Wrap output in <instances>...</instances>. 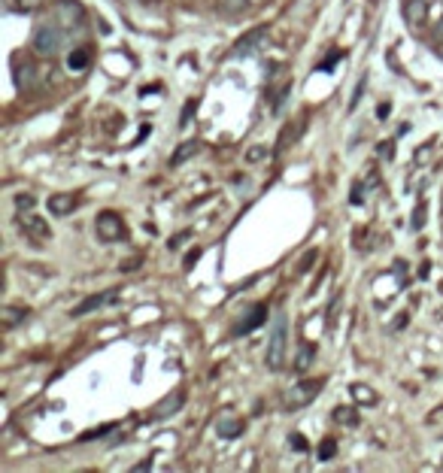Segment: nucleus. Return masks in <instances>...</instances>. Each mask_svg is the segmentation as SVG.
<instances>
[{
    "instance_id": "nucleus-24",
    "label": "nucleus",
    "mask_w": 443,
    "mask_h": 473,
    "mask_svg": "<svg viewBox=\"0 0 443 473\" xmlns=\"http://www.w3.org/2000/svg\"><path fill=\"white\" fill-rule=\"evenodd\" d=\"M262 158H267V146H252V149L246 152V161H249V164H258Z\"/></svg>"
},
{
    "instance_id": "nucleus-17",
    "label": "nucleus",
    "mask_w": 443,
    "mask_h": 473,
    "mask_svg": "<svg viewBox=\"0 0 443 473\" xmlns=\"http://www.w3.org/2000/svg\"><path fill=\"white\" fill-rule=\"evenodd\" d=\"M28 319V310L25 307H6L3 312H0V322H3V328L10 331V328H15L19 322H25Z\"/></svg>"
},
{
    "instance_id": "nucleus-16",
    "label": "nucleus",
    "mask_w": 443,
    "mask_h": 473,
    "mask_svg": "<svg viewBox=\"0 0 443 473\" xmlns=\"http://www.w3.org/2000/svg\"><path fill=\"white\" fill-rule=\"evenodd\" d=\"M192 155H197V140H186V143H182V146L177 149V152H173V155H170V167H179V164H186L188 161V158H192Z\"/></svg>"
},
{
    "instance_id": "nucleus-26",
    "label": "nucleus",
    "mask_w": 443,
    "mask_h": 473,
    "mask_svg": "<svg viewBox=\"0 0 443 473\" xmlns=\"http://www.w3.org/2000/svg\"><path fill=\"white\" fill-rule=\"evenodd\" d=\"M195 110H197V101H188V103H186V110H182V119H179V125H182V128H186L188 121H192V112H195Z\"/></svg>"
},
{
    "instance_id": "nucleus-11",
    "label": "nucleus",
    "mask_w": 443,
    "mask_h": 473,
    "mask_svg": "<svg viewBox=\"0 0 443 473\" xmlns=\"http://www.w3.org/2000/svg\"><path fill=\"white\" fill-rule=\"evenodd\" d=\"M404 15L410 25H425L429 21V0H407L404 3Z\"/></svg>"
},
{
    "instance_id": "nucleus-8",
    "label": "nucleus",
    "mask_w": 443,
    "mask_h": 473,
    "mask_svg": "<svg viewBox=\"0 0 443 473\" xmlns=\"http://www.w3.org/2000/svg\"><path fill=\"white\" fill-rule=\"evenodd\" d=\"M116 297H119V292H116V288H110V292H101V294H91V297H86V301H82V303H76L70 316H73V319L88 316V312H95V310L106 307V303H112V301H116Z\"/></svg>"
},
{
    "instance_id": "nucleus-22",
    "label": "nucleus",
    "mask_w": 443,
    "mask_h": 473,
    "mask_svg": "<svg viewBox=\"0 0 443 473\" xmlns=\"http://www.w3.org/2000/svg\"><path fill=\"white\" fill-rule=\"evenodd\" d=\"M334 452H337V443H334L331 437L322 440V446H319V459H322V461H331V459H334Z\"/></svg>"
},
{
    "instance_id": "nucleus-25",
    "label": "nucleus",
    "mask_w": 443,
    "mask_h": 473,
    "mask_svg": "<svg viewBox=\"0 0 443 473\" xmlns=\"http://www.w3.org/2000/svg\"><path fill=\"white\" fill-rule=\"evenodd\" d=\"M316 258H319V252H316V249H310L307 255L301 258V264H297V273H307L310 267H313V261H316Z\"/></svg>"
},
{
    "instance_id": "nucleus-31",
    "label": "nucleus",
    "mask_w": 443,
    "mask_h": 473,
    "mask_svg": "<svg viewBox=\"0 0 443 473\" xmlns=\"http://www.w3.org/2000/svg\"><path fill=\"white\" fill-rule=\"evenodd\" d=\"M380 155H383V158H395V143L392 140L380 143Z\"/></svg>"
},
{
    "instance_id": "nucleus-27",
    "label": "nucleus",
    "mask_w": 443,
    "mask_h": 473,
    "mask_svg": "<svg viewBox=\"0 0 443 473\" xmlns=\"http://www.w3.org/2000/svg\"><path fill=\"white\" fill-rule=\"evenodd\" d=\"M222 3H225V10H231V12H243L249 0H222Z\"/></svg>"
},
{
    "instance_id": "nucleus-35",
    "label": "nucleus",
    "mask_w": 443,
    "mask_h": 473,
    "mask_svg": "<svg viewBox=\"0 0 443 473\" xmlns=\"http://www.w3.org/2000/svg\"><path fill=\"white\" fill-rule=\"evenodd\" d=\"M288 443H292L295 449H301V452L307 449V443H304V437H297V434H295V437H288Z\"/></svg>"
},
{
    "instance_id": "nucleus-28",
    "label": "nucleus",
    "mask_w": 443,
    "mask_h": 473,
    "mask_svg": "<svg viewBox=\"0 0 443 473\" xmlns=\"http://www.w3.org/2000/svg\"><path fill=\"white\" fill-rule=\"evenodd\" d=\"M364 85H368V76H364V79H358V85H355V94H353V101H349V106H358V97H362V91H364Z\"/></svg>"
},
{
    "instance_id": "nucleus-15",
    "label": "nucleus",
    "mask_w": 443,
    "mask_h": 473,
    "mask_svg": "<svg viewBox=\"0 0 443 473\" xmlns=\"http://www.w3.org/2000/svg\"><path fill=\"white\" fill-rule=\"evenodd\" d=\"M264 316H267V303H255V307H252V316H249L240 328H237V334H249V331H255V328L264 322Z\"/></svg>"
},
{
    "instance_id": "nucleus-37",
    "label": "nucleus",
    "mask_w": 443,
    "mask_h": 473,
    "mask_svg": "<svg viewBox=\"0 0 443 473\" xmlns=\"http://www.w3.org/2000/svg\"><path fill=\"white\" fill-rule=\"evenodd\" d=\"M149 467H152V461L146 459V461H140V464H137V467H134V470H149Z\"/></svg>"
},
{
    "instance_id": "nucleus-23",
    "label": "nucleus",
    "mask_w": 443,
    "mask_h": 473,
    "mask_svg": "<svg viewBox=\"0 0 443 473\" xmlns=\"http://www.w3.org/2000/svg\"><path fill=\"white\" fill-rule=\"evenodd\" d=\"M15 207H19V212L34 210V194H15Z\"/></svg>"
},
{
    "instance_id": "nucleus-30",
    "label": "nucleus",
    "mask_w": 443,
    "mask_h": 473,
    "mask_svg": "<svg viewBox=\"0 0 443 473\" xmlns=\"http://www.w3.org/2000/svg\"><path fill=\"white\" fill-rule=\"evenodd\" d=\"M337 58H343V52H331V55H328L325 61H322V64H319V70H331V64H334V61H337Z\"/></svg>"
},
{
    "instance_id": "nucleus-9",
    "label": "nucleus",
    "mask_w": 443,
    "mask_h": 473,
    "mask_svg": "<svg viewBox=\"0 0 443 473\" xmlns=\"http://www.w3.org/2000/svg\"><path fill=\"white\" fill-rule=\"evenodd\" d=\"M15 85H19L21 91H34L37 85H40V76H37V67L30 64V61H25V64L15 67Z\"/></svg>"
},
{
    "instance_id": "nucleus-10",
    "label": "nucleus",
    "mask_w": 443,
    "mask_h": 473,
    "mask_svg": "<svg viewBox=\"0 0 443 473\" xmlns=\"http://www.w3.org/2000/svg\"><path fill=\"white\" fill-rule=\"evenodd\" d=\"M76 197L73 194H67V192H58V194H52L49 197V212L52 216H58V219H64V216H70V212L76 210Z\"/></svg>"
},
{
    "instance_id": "nucleus-20",
    "label": "nucleus",
    "mask_w": 443,
    "mask_h": 473,
    "mask_svg": "<svg viewBox=\"0 0 443 473\" xmlns=\"http://www.w3.org/2000/svg\"><path fill=\"white\" fill-rule=\"evenodd\" d=\"M353 398L358 403H377V392L368 388V385H353Z\"/></svg>"
},
{
    "instance_id": "nucleus-4",
    "label": "nucleus",
    "mask_w": 443,
    "mask_h": 473,
    "mask_svg": "<svg viewBox=\"0 0 443 473\" xmlns=\"http://www.w3.org/2000/svg\"><path fill=\"white\" fill-rule=\"evenodd\" d=\"M55 21L64 30L82 28L86 25V6H82L79 0H58L55 3Z\"/></svg>"
},
{
    "instance_id": "nucleus-14",
    "label": "nucleus",
    "mask_w": 443,
    "mask_h": 473,
    "mask_svg": "<svg viewBox=\"0 0 443 473\" xmlns=\"http://www.w3.org/2000/svg\"><path fill=\"white\" fill-rule=\"evenodd\" d=\"M88 64H91V52L86 49V46H76V49L67 55V67H70L73 73H82V70H88Z\"/></svg>"
},
{
    "instance_id": "nucleus-38",
    "label": "nucleus",
    "mask_w": 443,
    "mask_h": 473,
    "mask_svg": "<svg viewBox=\"0 0 443 473\" xmlns=\"http://www.w3.org/2000/svg\"><path fill=\"white\" fill-rule=\"evenodd\" d=\"M437 40H440V43H443V19H440V21H437Z\"/></svg>"
},
{
    "instance_id": "nucleus-3",
    "label": "nucleus",
    "mask_w": 443,
    "mask_h": 473,
    "mask_svg": "<svg viewBox=\"0 0 443 473\" xmlns=\"http://www.w3.org/2000/svg\"><path fill=\"white\" fill-rule=\"evenodd\" d=\"M319 392H322V379H307V383H297V385L288 388L282 401H286L288 410H301V407H307V403L316 401Z\"/></svg>"
},
{
    "instance_id": "nucleus-32",
    "label": "nucleus",
    "mask_w": 443,
    "mask_h": 473,
    "mask_svg": "<svg viewBox=\"0 0 443 473\" xmlns=\"http://www.w3.org/2000/svg\"><path fill=\"white\" fill-rule=\"evenodd\" d=\"M186 240H188V231H182V234H177V236H173V240H167V246H170V249H179Z\"/></svg>"
},
{
    "instance_id": "nucleus-29",
    "label": "nucleus",
    "mask_w": 443,
    "mask_h": 473,
    "mask_svg": "<svg viewBox=\"0 0 443 473\" xmlns=\"http://www.w3.org/2000/svg\"><path fill=\"white\" fill-rule=\"evenodd\" d=\"M116 425H104V428H97V431H88V434H82V440H95V437H104L106 431H112Z\"/></svg>"
},
{
    "instance_id": "nucleus-2",
    "label": "nucleus",
    "mask_w": 443,
    "mask_h": 473,
    "mask_svg": "<svg viewBox=\"0 0 443 473\" xmlns=\"http://www.w3.org/2000/svg\"><path fill=\"white\" fill-rule=\"evenodd\" d=\"M286 343H288V319L286 312H277L273 331L267 337V368L270 370H279L282 361H286Z\"/></svg>"
},
{
    "instance_id": "nucleus-12",
    "label": "nucleus",
    "mask_w": 443,
    "mask_h": 473,
    "mask_svg": "<svg viewBox=\"0 0 443 473\" xmlns=\"http://www.w3.org/2000/svg\"><path fill=\"white\" fill-rule=\"evenodd\" d=\"M182 403H186V394H182V392H173L170 398H164V401L155 407V419H167V416L179 413Z\"/></svg>"
},
{
    "instance_id": "nucleus-13",
    "label": "nucleus",
    "mask_w": 443,
    "mask_h": 473,
    "mask_svg": "<svg viewBox=\"0 0 443 473\" xmlns=\"http://www.w3.org/2000/svg\"><path fill=\"white\" fill-rule=\"evenodd\" d=\"M216 434L219 437H225V440H234V437H240L243 434V422L240 419H234V416H222L216 422Z\"/></svg>"
},
{
    "instance_id": "nucleus-5",
    "label": "nucleus",
    "mask_w": 443,
    "mask_h": 473,
    "mask_svg": "<svg viewBox=\"0 0 443 473\" xmlns=\"http://www.w3.org/2000/svg\"><path fill=\"white\" fill-rule=\"evenodd\" d=\"M95 231L97 236H101L104 243H119V240H125V222H121V216L119 212H101V216L95 219Z\"/></svg>"
},
{
    "instance_id": "nucleus-6",
    "label": "nucleus",
    "mask_w": 443,
    "mask_h": 473,
    "mask_svg": "<svg viewBox=\"0 0 443 473\" xmlns=\"http://www.w3.org/2000/svg\"><path fill=\"white\" fill-rule=\"evenodd\" d=\"M19 228L25 231V236H30L34 243H46L52 240V231H49V222H46L43 216H37V212H19Z\"/></svg>"
},
{
    "instance_id": "nucleus-1",
    "label": "nucleus",
    "mask_w": 443,
    "mask_h": 473,
    "mask_svg": "<svg viewBox=\"0 0 443 473\" xmlns=\"http://www.w3.org/2000/svg\"><path fill=\"white\" fill-rule=\"evenodd\" d=\"M30 49H34V55H40V58L61 55V49H64V28H61L58 21H43V25H37Z\"/></svg>"
},
{
    "instance_id": "nucleus-33",
    "label": "nucleus",
    "mask_w": 443,
    "mask_h": 473,
    "mask_svg": "<svg viewBox=\"0 0 443 473\" xmlns=\"http://www.w3.org/2000/svg\"><path fill=\"white\" fill-rule=\"evenodd\" d=\"M425 225V203H419V210H416V219H413V228L419 231V228Z\"/></svg>"
},
{
    "instance_id": "nucleus-7",
    "label": "nucleus",
    "mask_w": 443,
    "mask_h": 473,
    "mask_svg": "<svg viewBox=\"0 0 443 473\" xmlns=\"http://www.w3.org/2000/svg\"><path fill=\"white\" fill-rule=\"evenodd\" d=\"M264 40H267V28H252L249 34H243L240 40H237V46L231 49V55H234V58H240V55H252V52L262 49Z\"/></svg>"
},
{
    "instance_id": "nucleus-21",
    "label": "nucleus",
    "mask_w": 443,
    "mask_h": 473,
    "mask_svg": "<svg viewBox=\"0 0 443 473\" xmlns=\"http://www.w3.org/2000/svg\"><path fill=\"white\" fill-rule=\"evenodd\" d=\"M40 3H43V0H6V6L15 10V12H34Z\"/></svg>"
},
{
    "instance_id": "nucleus-18",
    "label": "nucleus",
    "mask_w": 443,
    "mask_h": 473,
    "mask_svg": "<svg viewBox=\"0 0 443 473\" xmlns=\"http://www.w3.org/2000/svg\"><path fill=\"white\" fill-rule=\"evenodd\" d=\"M313 358H316V346H310V343H304L301 349H297L295 355V373H304L313 364Z\"/></svg>"
},
{
    "instance_id": "nucleus-19",
    "label": "nucleus",
    "mask_w": 443,
    "mask_h": 473,
    "mask_svg": "<svg viewBox=\"0 0 443 473\" xmlns=\"http://www.w3.org/2000/svg\"><path fill=\"white\" fill-rule=\"evenodd\" d=\"M334 422L349 425V428H353V425H358V413L353 407H337V410H334Z\"/></svg>"
},
{
    "instance_id": "nucleus-36",
    "label": "nucleus",
    "mask_w": 443,
    "mask_h": 473,
    "mask_svg": "<svg viewBox=\"0 0 443 473\" xmlns=\"http://www.w3.org/2000/svg\"><path fill=\"white\" fill-rule=\"evenodd\" d=\"M388 110H392L388 103H380V106H377V116H380V119H386V116H388Z\"/></svg>"
},
{
    "instance_id": "nucleus-34",
    "label": "nucleus",
    "mask_w": 443,
    "mask_h": 473,
    "mask_svg": "<svg viewBox=\"0 0 443 473\" xmlns=\"http://www.w3.org/2000/svg\"><path fill=\"white\" fill-rule=\"evenodd\" d=\"M197 258H201V249H192V252H188V255H186V270H188V267H195Z\"/></svg>"
}]
</instances>
